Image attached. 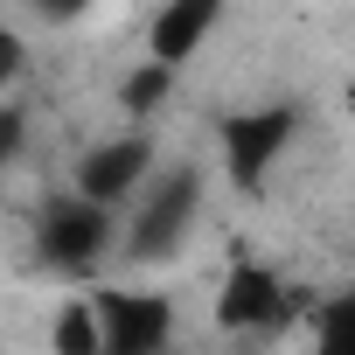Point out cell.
I'll return each mask as SVG.
<instances>
[{
    "label": "cell",
    "mask_w": 355,
    "mask_h": 355,
    "mask_svg": "<svg viewBox=\"0 0 355 355\" xmlns=\"http://www.w3.org/2000/svg\"><path fill=\"white\" fill-rule=\"evenodd\" d=\"M49 348H56V355H105V327H98L91 293H77V300H63V306L49 313Z\"/></svg>",
    "instance_id": "cell-8"
},
{
    "label": "cell",
    "mask_w": 355,
    "mask_h": 355,
    "mask_svg": "<svg viewBox=\"0 0 355 355\" xmlns=\"http://www.w3.org/2000/svg\"><path fill=\"white\" fill-rule=\"evenodd\" d=\"M300 139V105H244L216 119V146H223V174L237 196H265L272 167L286 160V146Z\"/></svg>",
    "instance_id": "cell-2"
},
{
    "label": "cell",
    "mask_w": 355,
    "mask_h": 355,
    "mask_svg": "<svg viewBox=\"0 0 355 355\" xmlns=\"http://www.w3.org/2000/svg\"><path fill=\"white\" fill-rule=\"evenodd\" d=\"M119 237H125V223H119L112 209L84 202L77 189L56 196V202H42V216H35V251H42V265H56V272H91Z\"/></svg>",
    "instance_id": "cell-5"
},
{
    "label": "cell",
    "mask_w": 355,
    "mask_h": 355,
    "mask_svg": "<svg viewBox=\"0 0 355 355\" xmlns=\"http://www.w3.org/2000/svg\"><path fill=\"white\" fill-rule=\"evenodd\" d=\"M216 21H223L216 0H167V8L146 21V56L167 63V70H182V63L216 35Z\"/></svg>",
    "instance_id": "cell-7"
},
{
    "label": "cell",
    "mask_w": 355,
    "mask_h": 355,
    "mask_svg": "<svg viewBox=\"0 0 355 355\" xmlns=\"http://www.w3.org/2000/svg\"><path fill=\"white\" fill-rule=\"evenodd\" d=\"M293 320H300V293H293L272 265L237 258V265L223 272V286H216V327H223V334H279V327H293Z\"/></svg>",
    "instance_id": "cell-6"
},
{
    "label": "cell",
    "mask_w": 355,
    "mask_h": 355,
    "mask_svg": "<svg viewBox=\"0 0 355 355\" xmlns=\"http://www.w3.org/2000/svg\"><path fill=\"white\" fill-rule=\"evenodd\" d=\"M313 355H355V286L313 313Z\"/></svg>",
    "instance_id": "cell-10"
},
{
    "label": "cell",
    "mask_w": 355,
    "mask_h": 355,
    "mask_svg": "<svg viewBox=\"0 0 355 355\" xmlns=\"http://www.w3.org/2000/svg\"><path fill=\"white\" fill-rule=\"evenodd\" d=\"M91 306H98V327H105V355H167L174 293L112 279V286H91Z\"/></svg>",
    "instance_id": "cell-4"
},
{
    "label": "cell",
    "mask_w": 355,
    "mask_h": 355,
    "mask_svg": "<svg viewBox=\"0 0 355 355\" xmlns=\"http://www.w3.org/2000/svg\"><path fill=\"white\" fill-rule=\"evenodd\" d=\"M196 216H202V167L196 160H174L153 174V189L125 209V265H167L174 251H182L196 237Z\"/></svg>",
    "instance_id": "cell-1"
},
{
    "label": "cell",
    "mask_w": 355,
    "mask_h": 355,
    "mask_svg": "<svg viewBox=\"0 0 355 355\" xmlns=\"http://www.w3.org/2000/svg\"><path fill=\"white\" fill-rule=\"evenodd\" d=\"M174 77H182V70H167V63H139V70H125V84H119V105L132 112V119H153L167 98H174Z\"/></svg>",
    "instance_id": "cell-9"
},
{
    "label": "cell",
    "mask_w": 355,
    "mask_h": 355,
    "mask_svg": "<svg viewBox=\"0 0 355 355\" xmlns=\"http://www.w3.org/2000/svg\"><path fill=\"white\" fill-rule=\"evenodd\" d=\"M160 160V146H153V132L146 125H125V132H112V139H98V146H84V160H77V196L84 202H98V209H125V202H139L146 189H153V167Z\"/></svg>",
    "instance_id": "cell-3"
}]
</instances>
